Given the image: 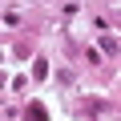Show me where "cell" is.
I'll use <instances>...</instances> for the list:
<instances>
[{"mask_svg": "<svg viewBox=\"0 0 121 121\" xmlns=\"http://www.w3.org/2000/svg\"><path fill=\"white\" fill-rule=\"evenodd\" d=\"M24 121H48V113H44V105H40V101H32V105L24 109Z\"/></svg>", "mask_w": 121, "mask_h": 121, "instance_id": "cell-1", "label": "cell"}]
</instances>
